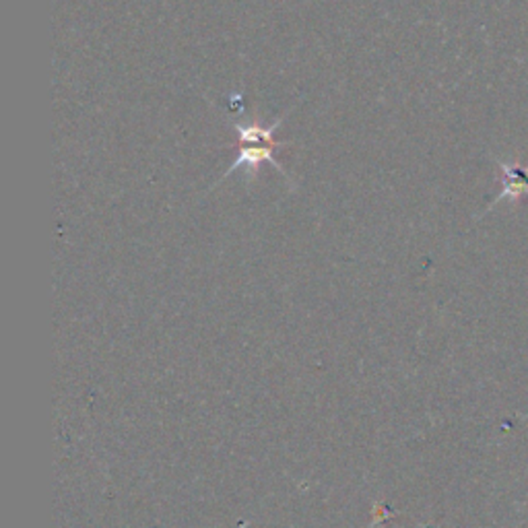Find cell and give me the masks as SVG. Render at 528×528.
Instances as JSON below:
<instances>
[{
  "label": "cell",
  "instance_id": "1",
  "mask_svg": "<svg viewBox=\"0 0 528 528\" xmlns=\"http://www.w3.org/2000/svg\"><path fill=\"white\" fill-rule=\"evenodd\" d=\"M285 116L277 118L273 124H270V127H264V124L259 122V118H254L252 122H248V124H234V128L239 137V155L236 157V161L228 168V172L223 174L221 180H225V178H228L231 172H236V169L246 168L248 172H250V176L246 178V182L250 184L256 180L260 163H264V161L273 163L279 172H281L287 180H289V174H287V169L281 166V161L275 159V149H281V147H285V143H279L273 138L275 130L281 127Z\"/></svg>",
  "mask_w": 528,
  "mask_h": 528
},
{
  "label": "cell",
  "instance_id": "2",
  "mask_svg": "<svg viewBox=\"0 0 528 528\" xmlns=\"http://www.w3.org/2000/svg\"><path fill=\"white\" fill-rule=\"evenodd\" d=\"M502 168V194L498 197L495 203H500L503 198H512L516 200L523 197V194H528V168H520V166H506V163H500Z\"/></svg>",
  "mask_w": 528,
  "mask_h": 528
}]
</instances>
